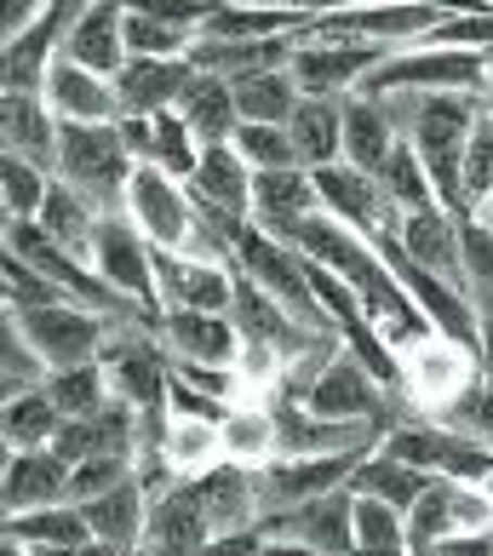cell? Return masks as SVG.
Instances as JSON below:
<instances>
[{
    "label": "cell",
    "mask_w": 493,
    "mask_h": 556,
    "mask_svg": "<svg viewBox=\"0 0 493 556\" xmlns=\"http://www.w3.org/2000/svg\"><path fill=\"white\" fill-rule=\"evenodd\" d=\"M127 218L138 224V236L155 247V253H190L195 241V201L178 178L155 173V167H138L132 173V190H127Z\"/></svg>",
    "instance_id": "6"
},
{
    "label": "cell",
    "mask_w": 493,
    "mask_h": 556,
    "mask_svg": "<svg viewBox=\"0 0 493 556\" xmlns=\"http://www.w3.org/2000/svg\"><path fill=\"white\" fill-rule=\"evenodd\" d=\"M0 556H29L24 545H17V540H7V551H0Z\"/></svg>",
    "instance_id": "54"
},
{
    "label": "cell",
    "mask_w": 493,
    "mask_h": 556,
    "mask_svg": "<svg viewBox=\"0 0 493 556\" xmlns=\"http://www.w3.org/2000/svg\"><path fill=\"white\" fill-rule=\"evenodd\" d=\"M482 493H488V500H493V470H488V482H482Z\"/></svg>",
    "instance_id": "55"
},
{
    "label": "cell",
    "mask_w": 493,
    "mask_h": 556,
    "mask_svg": "<svg viewBox=\"0 0 493 556\" xmlns=\"http://www.w3.org/2000/svg\"><path fill=\"white\" fill-rule=\"evenodd\" d=\"M178 115H184V127L195 132L201 150H213V143H230L236 127H241V115H236V87L230 80H218V75H201L184 87L178 98Z\"/></svg>",
    "instance_id": "25"
},
{
    "label": "cell",
    "mask_w": 493,
    "mask_h": 556,
    "mask_svg": "<svg viewBox=\"0 0 493 556\" xmlns=\"http://www.w3.org/2000/svg\"><path fill=\"white\" fill-rule=\"evenodd\" d=\"M47 379H52V367L35 356V344L17 333V321L7 316V321H0V390H7V402L29 396V390H40Z\"/></svg>",
    "instance_id": "39"
},
{
    "label": "cell",
    "mask_w": 493,
    "mask_h": 556,
    "mask_svg": "<svg viewBox=\"0 0 493 556\" xmlns=\"http://www.w3.org/2000/svg\"><path fill=\"white\" fill-rule=\"evenodd\" d=\"M0 281H7V311H47V304H75L64 287L47 281L35 264H24L17 253H7V264H0Z\"/></svg>",
    "instance_id": "42"
},
{
    "label": "cell",
    "mask_w": 493,
    "mask_h": 556,
    "mask_svg": "<svg viewBox=\"0 0 493 556\" xmlns=\"http://www.w3.org/2000/svg\"><path fill=\"white\" fill-rule=\"evenodd\" d=\"M437 425H447V430H459V437H470V442H482V447H493V390L477 379L465 390V396L447 407V414L437 419Z\"/></svg>",
    "instance_id": "46"
},
{
    "label": "cell",
    "mask_w": 493,
    "mask_h": 556,
    "mask_svg": "<svg viewBox=\"0 0 493 556\" xmlns=\"http://www.w3.org/2000/svg\"><path fill=\"white\" fill-rule=\"evenodd\" d=\"M258 533H270V540H299V545H311L316 556H351L356 551V493L351 488L316 493V500H304L293 510H281V517H270Z\"/></svg>",
    "instance_id": "9"
},
{
    "label": "cell",
    "mask_w": 493,
    "mask_h": 556,
    "mask_svg": "<svg viewBox=\"0 0 493 556\" xmlns=\"http://www.w3.org/2000/svg\"><path fill=\"white\" fill-rule=\"evenodd\" d=\"M201 556H264V533L246 528V533H213V545Z\"/></svg>",
    "instance_id": "48"
},
{
    "label": "cell",
    "mask_w": 493,
    "mask_h": 556,
    "mask_svg": "<svg viewBox=\"0 0 493 556\" xmlns=\"http://www.w3.org/2000/svg\"><path fill=\"white\" fill-rule=\"evenodd\" d=\"M7 517H29V510H52V505H69V465L58 459L52 447L40 453H7Z\"/></svg>",
    "instance_id": "20"
},
{
    "label": "cell",
    "mask_w": 493,
    "mask_h": 556,
    "mask_svg": "<svg viewBox=\"0 0 493 556\" xmlns=\"http://www.w3.org/2000/svg\"><path fill=\"white\" fill-rule=\"evenodd\" d=\"M0 430H7V453H40L58 442L64 430V414L52 407L47 390H29V396H12L7 414H0Z\"/></svg>",
    "instance_id": "30"
},
{
    "label": "cell",
    "mask_w": 493,
    "mask_h": 556,
    "mask_svg": "<svg viewBox=\"0 0 493 556\" xmlns=\"http://www.w3.org/2000/svg\"><path fill=\"white\" fill-rule=\"evenodd\" d=\"M425 488H430L425 470L402 465L396 453H384V447L367 453V459L356 465V477H351V493H356V500H379V505H390V510H402V517L419 505Z\"/></svg>",
    "instance_id": "27"
},
{
    "label": "cell",
    "mask_w": 493,
    "mask_h": 556,
    "mask_svg": "<svg viewBox=\"0 0 493 556\" xmlns=\"http://www.w3.org/2000/svg\"><path fill=\"white\" fill-rule=\"evenodd\" d=\"M35 224L64 247V253H75L80 264H92V236H98V224H104V213H98L80 190H69V184L52 178V195H47V207H40Z\"/></svg>",
    "instance_id": "28"
},
{
    "label": "cell",
    "mask_w": 493,
    "mask_h": 556,
    "mask_svg": "<svg viewBox=\"0 0 493 556\" xmlns=\"http://www.w3.org/2000/svg\"><path fill=\"white\" fill-rule=\"evenodd\" d=\"M351 556H414V551H351Z\"/></svg>",
    "instance_id": "53"
},
{
    "label": "cell",
    "mask_w": 493,
    "mask_h": 556,
    "mask_svg": "<svg viewBox=\"0 0 493 556\" xmlns=\"http://www.w3.org/2000/svg\"><path fill=\"white\" fill-rule=\"evenodd\" d=\"M321 201H316V184L304 167H287V173H253V230H264L270 241L293 247V236L304 230V218H316Z\"/></svg>",
    "instance_id": "14"
},
{
    "label": "cell",
    "mask_w": 493,
    "mask_h": 556,
    "mask_svg": "<svg viewBox=\"0 0 493 556\" xmlns=\"http://www.w3.org/2000/svg\"><path fill=\"white\" fill-rule=\"evenodd\" d=\"M236 87V115L253 121V127H287L293 110L304 104L293 70H264V75H246V80H230Z\"/></svg>",
    "instance_id": "29"
},
{
    "label": "cell",
    "mask_w": 493,
    "mask_h": 556,
    "mask_svg": "<svg viewBox=\"0 0 493 556\" xmlns=\"http://www.w3.org/2000/svg\"><path fill=\"white\" fill-rule=\"evenodd\" d=\"M311 184H316V201H321V213L327 218H339L344 230H356L362 241H379L384 230H396V207H390V195H384V184L379 178H367V173H356V167H321V173H311Z\"/></svg>",
    "instance_id": "8"
},
{
    "label": "cell",
    "mask_w": 493,
    "mask_h": 556,
    "mask_svg": "<svg viewBox=\"0 0 493 556\" xmlns=\"http://www.w3.org/2000/svg\"><path fill=\"white\" fill-rule=\"evenodd\" d=\"M155 293H161V316L167 311L230 316L236 270L230 264H213V258H190V253H155Z\"/></svg>",
    "instance_id": "10"
},
{
    "label": "cell",
    "mask_w": 493,
    "mask_h": 556,
    "mask_svg": "<svg viewBox=\"0 0 493 556\" xmlns=\"http://www.w3.org/2000/svg\"><path fill=\"white\" fill-rule=\"evenodd\" d=\"M264 556H316V551L299 545V540H270V533H264Z\"/></svg>",
    "instance_id": "50"
},
{
    "label": "cell",
    "mask_w": 493,
    "mask_h": 556,
    "mask_svg": "<svg viewBox=\"0 0 493 556\" xmlns=\"http://www.w3.org/2000/svg\"><path fill=\"white\" fill-rule=\"evenodd\" d=\"M190 80H195L190 58H127V70L115 75V104H121V115L155 121V115L178 110Z\"/></svg>",
    "instance_id": "15"
},
{
    "label": "cell",
    "mask_w": 493,
    "mask_h": 556,
    "mask_svg": "<svg viewBox=\"0 0 493 556\" xmlns=\"http://www.w3.org/2000/svg\"><path fill=\"white\" fill-rule=\"evenodd\" d=\"M0 132H7V155L58 178V132L64 127H58V115L47 110L40 92H7V121H0Z\"/></svg>",
    "instance_id": "23"
},
{
    "label": "cell",
    "mask_w": 493,
    "mask_h": 556,
    "mask_svg": "<svg viewBox=\"0 0 493 556\" xmlns=\"http://www.w3.org/2000/svg\"><path fill=\"white\" fill-rule=\"evenodd\" d=\"M230 150H236L253 173H287V167H299L287 127H253V121H241L236 138H230Z\"/></svg>",
    "instance_id": "41"
},
{
    "label": "cell",
    "mask_w": 493,
    "mask_h": 556,
    "mask_svg": "<svg viewBox=\"0 0 493 556\" xmlns=\"http://www.w3.org/2000/svg\"><path fill=\"white\" fill-rule=\"evenodd\" d=\"M390 58H396L390 47H374V40H356V35H321L311 24L293 52V80L304 98H356L367 75H379Z\"/></svg>",
    "instance_id": "2"
},
{
    "label": "cell",
    "mask_w": 493,
    "mask_h": 556,
    "mask_svg": "<svg viewBox=\"0 0 493 556\" xmlns=\"http://www.w3.org/2000/svg\"><path fill=\"white\" fill-rule=\"evenodd\" d=\"M207 545H213V522H207V510H201V500H195V482L184 477L167 493H155L138 556H201Z\"/></svg>",
    "instance_id": "11"
},
{
    "label": "cell",
    "mask_w": 493,
    "mask_h": 556,
    "mask_svg": "<svg viewBox=\"0 0 493 556\" xmlns=\"http://www.w3.org/2000/svg\"><path fill=\"white\" fill-rule=\"evenodd\" d=\"M402 150V132L390 121L384 98H344V167H356L367 178H384L390 155Z\"/></svg>",
    "instance_id": "22"
},
{
    "label": "cell",
    "mask_w": 493,
    "mask_h": 556,
    "mask_svg": "<svg viewBox=\"0 0 493 556\" xmlns=\"http://www.w3.org/2000/svg\"><path fill=\"white\" fill-rule=\"evenodd\" d=\"M47 195H52V173H40L17 155L0 161V201H7V218H40Z\"/></svg>",
    "instance_id": "40"
},
{
    "label": "cell",
    "mask_w": 493,
    "mask_h": 556,
    "mask_svg": "<svg viewBox=\"0 0 493 556\" xmlns=\"http://www.w3.org/2000/svg\"><path fill=\"white\" fill-rule=\"evenodd\" d=\"M29 551V545H24ZM29 556H127V551H115L104 540H87V545H64V551H29Z\"/></svg>",
    "instance_id": "49"
},
{
    "label": "cell",
    "mask_w": 493,
    "mask_h": 556,
    "mask_svg": "<svg viewBox=\"0 0 493 556\" xmlns=\"http://www.w3.org/2000/svg\"><path fill=\"white\" fill-rule=\"evenodd\" d=\"M195 40H201L195 24L161 17L155 7H127V58H190Z\"/></svg>",
    "instance_id": "31"
},
{
    "label": "cell",
    "mask_w": 493,
    "mask_h": 556,
    "mask_svg": "<svg viewBox=\"0 0 493 556\" xmlns=\"http://www.w3.org/2000/svg\"><path fill=\"white\" fill-rule=\"evenodd\" d=\"M356 551H407V517L379 500H356Z\"/></svg>",
    "instance_id": "44"
},
{
    "label": "cell",
    "mask_w": 493,
    "mask_h": 556,
    "mask_svg": "<svg viewBox=\"0 0 493 556\" xmlns=\"http://www.w3.org/2000/svg\"><path fill=\"white\" fill-rule=\"evenodd\" d=\"M167 414H173V419H207V425H224V419H230V402H218V396H207V390L184 384V379L173 374V384H167Z\"/></svg>",
    "instance_id": "47"
},
{
    "label": "cell",
    "mask_w": 493,
    "mask_h": 556,
    "mask_svg": "<svg viewBox=\"0 0 493 556\" xmlns=\"http://www.w3.org/2000/svg\"><path fill=\"white\" fill-rule=\"evenodd\" d=\"M75 12L80 7H47L29 35L12 40V47H7V92H40V87H47V70L64 58Z\"/></svg>",
    "instance_id": "21"
},
{
    "label": "cell",
    "mask_w": 493,
    "mask_h": 556,
    "mask_svg": "<svg viewBox=\"0 0 493 556\" xmlns=\"http://www.w3.org/2000/svg\"><path fill=\"white\" fill-rule=\"evenodd\" d=\"M493 528V500L477 482H454V477H430L419 493V505L407 510V551L425 556L447 540H470V533Z\"/></svg>",
    "instance_id": "5"
},
{
    "label": "cell",
    "mask_w": 493,
    "mask_h": 556,
    "mask_svg": "<svg viewBox=\"0 0 493 556\" xmlns=\"http://www.w3.org/2000/svg\"><path fill=\"white\" fill-rule=\"evenodd\" d=\"M138 477V459H87V465H69V505H92L104 500L110 488L132 482Z\"/></svg>",
    "instance_id": "45"
},
{
    "label": "cell",
    "mask_w": 493,
    "mask_h": 556,
    "mask_svg": "<svg viewBox=\"0 0 493 556\" xmlns=\"http://www.w3.org/2000/svg\"><path fill=\"white\" fill-rule=\"evenodd\" d=\"M287 138H293V155L304 173L339 167L344 161V98H304L287 121Z\"/></svg>",
    "instance_id": "24"
},
{
    "label": "cell",
    "mask_w": 493,
    "mask_h": 556,
    "mask_svg": "<svg viewBox=\"0 0 493 556\" xmlns=\"http://www.w3.org/2000/svg\"><path fill=\"white\" fill-rule=\"evenodd\" d=\"M80 517H87L92 540H104V545H115V551L138 556V545H143V522H150V493H143L138 477H132V482L110 488L104 500L80 505Z\"/></svg>",
    "instance_id": "26"
},
{
    "label": "cell",
    "mask_w": 493,
    "mask_h": 556,
    "mask_svg": "<svg viewBox=\"0 0 493 556\" xmlns=\"http://www.w3.org/2000/svg\"><path fill=\"white\" fill-rule=\"evenodd\" d=\"M184 190H190L201 218H213V224H253V167H246L230 143L201 150V167H195V178L184 184Z\"/></svg>",
    "instance_id": "12"
},
{
    "label": "cell",
    "mask_w": 493,
    "mask_h": 556,
    "mask_svg": "<svg viewBox=\"0 0 493 556\" xmlns=\"http://www.w3.org/2000/svg\"><path fill=\"white\" fill-rule=\"evenodd\" d=\"M379 447L396 453L402 465L425 470V477H454V482H477V488L488 482V470H493V447L470 442V437H459V430H447L437 419H419V414L390 425Z\"/></svg>",
    "instance_id": "4"
},
{
    "label": "cell",
    "mask_w": 493,
    "mask_h": 556,
    "mask_svg": "<svg viewBox=\"0 0 493 556\" xmlns=\"http://www.w3.org/2000/svg\"><path fill=\"white\" fill-rule=\"evenodd\" d=\"M190 482H195V500H201V510H207L213 533H246V528L264 522L258 470H253V465L218 459L213 470H201V477H190Z\"/></svg>",
    "instance_id": "17"
},
{
    "label": "cell",
    "mask_w": 493,
    "mask_h": 556,
    "mask_svg": "<svg viewBox=\"0 0 493 556\" xmlns=\"http://www.w3.org/2000/svg\"><path fill=\"white\" fill-rule=\"evenodd\" d=\"M161 453H167V465L178 470V477H201V470H213L224 459V437L207 419H173Z\"/></svg>",
    "instance_id": "36"
},
{
    "label": "cell",
    "mask_w": 493,
    "mask_h": 556,
    "mask_svg": "<svg viewBox=\"0 0 493 556\" xmlns=\"http://www.w3.org/2000/svg\"><path fill=\"white\" fill-rule=\"evenodd\" d=\"M396 241L407 247V258L425 264L430 276H442L447 287L465 293V247H459V218L430 207V213H402L396 218Z\"/></svg>",
    "instance_id": "18"
},
{
    "label": "cell",
    "mask_w": 493,
    "mask_h": 556,
    "mask_svg": "<svg viewBox=\"0 0 493 556\" xmlns=\"http://www.w3.org/2000/svg\"><path fill=\"white\" fill-rule=\"evenodd\" d=\"M493 195V92L477 115V132H470V150H465V207L477 218V207Z\"/></svg>",
    "instance_id": "43"
},
{
    "label": "cell",
    "mask_w": 493,
    "mask_h": 556,
    "mask_svg": "<svg viewBox=\"0 0 493 556\" xmlns=\"http://www.w3.org/2000/svg\"><path fill=\"white\" fill-rule=\"evenodd\" d=\"M143 167L167 173V178H178V184L195 178V167H201V143H195L190 127H184L178 110H167V115L150 121V161H143Z\"/></svg>",
    "instance_id": "35"
},
{
    "label": "cell",
    "mask_w": 493,
    "mask_h": 556,
    "mask_svg": "<svg viewBox=\"0 0 493 556\" xmlns=\"http://www.w3.org/2000/svg\"><path fill=\"white\" fill-rule=\"evenodd\" d=\"M224 437V459L230 465H270L276 459V419L264 407H230V419L218 425Z\"/></svg>",
    "instance_id": "34"
},
{
    "label": "cell",
    "mask_w": 493,
    "mask_h": 556,
    "mask_svg": "<svg viewBox=\"0 0 493 556\" xmlns=\"http://www.w3.org/2000/svg\"><path fill=\"white\" fill-rule=\"evenodd\" d=\"M7 540L29 551H64V545H87L92 528L80 517V505H52V510H29V517H7Z\"/></svg>",
    "instance_id": "32"
},
{
    "label": "cell",
    "mask_w": 493,
    "mask_h": 556,
    "mask_svg": "<svg viewBox=\"0 0 493 556\" xmlns=\"http://www.w3.org/2000/svg\"><path fill=\"white\" fill-rule=\"evenodd\" d=\"M384 195H390V207L396 213H430V207H442L437 201V184L425 178V161L414 155V143H402L396 155H390V167H384ZM447 213V207H442Z\"/></svg>",
    "instance_id": "38"
},
{
    "label": "cell",
    "mask_w": 493,
    "mask_h": 556,
    "mask_svg": "<svg viewBox=\"0 0 493 556\" xmlns=\"http://www.w3.org/2000/svg\"><path fill=\"white\" fill-rule=\"evenodd\" d=\"M459 247H465V299H470V311H477V321L493 327V236L477 218H465Z\"/></svg>",
    "instance_id": "37"
},
{
    "label": "cell",
    "mask_w": 493,
    "mask_h": 556,
    "mask_svg": "<svg viewBox=\"0 0 493 556\" xmlns=\"http://www.w3.org/2000/svg\"><path fill=\"white\" fill-rule=\"evenodd\" d=\"M477 224H482V230L493 236V195H488V201H482V207H477Z\"/></svg>",
    "instance_id": "52"
},
{
    "label": "cell",
    "mask_w": 493,
    "mask_h": 556,
    "mask_svg": "<svg viewBox=\"0 0 493 556\" xmlns=\"http://www.w3.org/2000/svg\"><path fill=\"white\" fill-rule=\"evenodd\" d=\"M92 270L104 276L121 299L143 304L150 316H161V293H155V247L138 236V224L127 213H110L92 236Z\"/></svg>",
    "instance_id": "7"
},
{
    "label": "cell",
    "mask_w": 493,
    "mask_h": 556,
    "mask_svg": "<svg viewBox=\"0 0 493 556\" xmlns=\"http://www.w3.org/2000/svg\"><path fill=\"white\" fill-rule=\"evenodd\" d=\"M17 321V333L35 344V356L64 374V367H87L104 362V344L121 333L110 316L87 311V304H47V311H7Z\"/></svg>",
    "instance_id": "3"
},
{
    "label": "cell",
    "mask_w": 493,
    "mask_h": 556,
    "mask_svg": "<svg viewBox=\"0 0 493 556\" xmlns=\"http://www.w3.org/2000/svg\"><path fill=\"white\" fill-rule=\"evenodd\" d=\"M161 350L173 362L190 367H241V327L230 316H207V311H167L161 316Z\"/></svg>",
    "instance_id": "13"
},
{
    "label": "cell",
    "mask_w": 493,
    "mask_h": 556,
    "mask_svg": "<svg viewBox=\"0 0 493 556\" xmlns=\"http://www.w3.org/2000/svg\"><path fill=\"white\" fill-rule=\"evenodd\" d=\"M40 390L52 396V407H58L64 419H92V414H104V407L115 402V396H110V374H104V362L64 367V374H52Z\"/></svg>",
    "instance_id": "33"
},
{
    "label": "cell",
    "mask_w": 493,
    "mask_h": 556,
    "mask_svg": "<svg viewBox=\"0 0 493 556\" xmlns=\"http://www.w3.org/2000/svg\"><path fill=\"white\" fill-rule=\"evenodd\" d=\"M64 58L115 80L127 70V7H80L69 24V40H64Z\"/></svg>",
    "instance_id": "19"
},
{
    "label": "cell",
    "mask_w": 493,
    "mask_h": 556,
    "mask_svg": "<svg viewBox=\"0 0 493 556\" xmlns=\"http://www.w3.org/2000/svg\"><path fill=\"white\" fill-rule=\"evenodd\" d=\"M40 98H47V110L58 115V127H104V121H121L115 80L80 70V64H69V58H58V64L47 70Z\"/></svg>",
    "instance_id": "16"
},
{
    "label": "cell",
    "mask_w": 493,
    "mask_h": 556,
    "mask_svg": "<svg viewBox=\"0 0 493 556\" xmlns=\"http://www.w3.org/2000/svg\"><path fill=\"white\" fill-rule=\"evenodd\" d=\"M482 384L493 390V327H482Z\"/></svg>",
    "instance_id": "51"
},
{
    "label": "cell",
    "mask_w": 493,
    "mask_h": 556,
    "mask_svg": "<svg viewBox=\"0 0 493 556\" xmlns=\"http://www.w3.org/2000/svg\"><path fill=\"white\" fill-rule=\"evenodd\" d=\"M132 173H138V161L127 155L115 121H104V127H64V132H58V184L80 190L104 218L127 213Z\"/></svg>",
    "instance_id": "1"
}]
</instances>
